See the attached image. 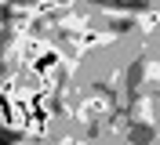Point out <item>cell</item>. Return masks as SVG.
Segmentation results:
<instances>
[{"instance_id":"6da1fadb","label":"cell","mask_w":160,"mask_h":145,"mask_svg":"<svg viewBox=\"0 0 160 145\" xmlns=\"http://www.w3.org/2000/svg\"><path fill=\"white\" fill-rule=\"evenodd\" d=\"M142 29H157L160 26V11H149V15H142V22H138Z\"/></svg>"},{"instance_id":"7a4b0ae2","label":"cell","mask_w":160,"mask_h":145,"mask_svg":"<svg viewBox=\"0 0 160 145\" xmlns=\"http://www.w3.org/2000/svg\"><path fill=\"white\" fill-rule=\"evenodd\" d=\"M0 91H4V87H0Z\"/></svg>"}]
</instances>
